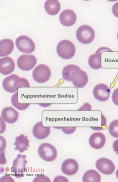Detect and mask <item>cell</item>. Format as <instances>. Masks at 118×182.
I'll use <instances>...</instances> for the list:
<instances>
[{
	"mask_svg": "<svg viewBox=\"0 0 118 182\" xmlns=\"http://www.w3.org/2000/svg\"><path fill=\"white\" fill-rule=\"evenodd\" d=\"M56 50L61 58L64 59H69L74 55L76 48L74 44L71 41L63 40L58 43Z\"/></svg>",
	"mask_w": 118,
	"mask_h": 182,
	"instance_id": "6da1fadb",
	"label": "cell"
},
{
	"mask_svg": "<svg viewBox=\"0 0 118 182\" xmlns=\"http://www.w3.org/2000/svg\"><path fill=\"white\" fill-rule=\"evenodd\" d=\"M76 36L80 43L84 44H88L94 39L95 32L94 29L91 26L84 25L77 29Z\"/></svg>",
	"mask_w": 118,
	"mask_h": 182,
	"instance_id": "7a4b0ae2",
	"label": "cell"
},
{
	"mask_svg": "<svg viewBox=\"0 0 118 182\" xmlns=\"http://www.w3.org/2000/svg\"><path fill=\"white\" fill-rule=\"evenodd\" d=\"M38 152L39 156L46 162H52L55 159L57 156V151L52 145L47 143L41 144L39 146Z\"/></svg>",
	"mask_w": 118,
	"mask_h": 182,
	"instance_id": "3957f363",
	"label": "cell"
},
{
	"mask_svg": "<svg viewBox=\"0 0 118 182\" xmlns=\"http://www.w3.org/2000/svg\"><path fill=\"white\" fill-rule=\"evenodd\" d=\"M34 80L39 83L47 81L51 76V71L48 66L45 64H40L34 69L32 72Z\"/></svg>",
	"mask_w": 118,
	"mask_h": 182,
	"instance_id": "277c9868",
	"label": "cell"
},
{
	"mask_svg": "<svg viewBox=\"0 0 118 182\" xmlns=\"http://www.w3.org/2000/svg\"><path fill=\"white\" fill-rule=\"evenodd\" d=\"M15 44L18 49L24 53H31L35 50L34 43L30 38L26 35L18 36L16 40Z\"/></svg>",
	"mask_w": 118,
	"mask_h": 182,
	"instance_id": "5b68a950",
	"label": "cell"
},
{
	"mask_svg": "<svg viewBox=\"0 0 118 182\" xmlns=\"http://www.w3.org/2000/svg\"><path fill=\"white\" fill-rule=\"evenodd\" d=\"M25 155L18 154L13 161L11 170L16 177L20 178L24 175V173L27 169L26 167L27 161Z\"/></svg>",
	"mask_w": 118,
	"mask_h": 182,
	"instance_id": "8992f818",
	"label": "cell"
},
{
	"mask_svg": "<svg viewBox=\"0 0 118 182\" xmlns=\"http://www.w3.org/2000/svg\"><path fill=\"white\" fill-rule=\"evenodd\" d=\"M37 62L36 58L33 55L23 54L18 59L17 65L21 70L28 71L32 69Z\"/></svg>",
	"mask_w": 118,
	"mask_h": 182,
	"instance_id": "52a82bcc",
	"label": "cell"
},
{
	"mask_svg": "<svg viewBox=\"0 0 118 182\" xmlns=\"http://www.w3.org/2000/svg\"><path fill=\"white\" fill-rule=\"evenodd\" d=\"M92 93L94 98L100 102H105L109 98L111 90L109 87L104 84H99L93 88Z\"/></svg>",
	"mask_w": 118,
	"mask_h": 182,
	"instance_id": "ba28073f",
	"label": "cell"
},
{
	"mask_svg": "<svg viewBox=\"0 0 118 182\" xmlns=\"http://www.w3.org/2000/svg\"><path fill=\"white\" fill-rule=\"evenodd\" d=\"M96 166L100 172L107 175L112 174L115 169L114 163L109 159L104 158L98 159L96 163Z\"/></svg>",
	"mask_w": 118,
	"mask_h": 182,
	"instance_id": "9c48e42d",
	"label": "cell"
},
{
	"mask_svg": "<svg viewBox=\"0 0 118 182\" xmlns=\"http://www.w3.org/2000/svg\"><path fill=\"white\" fill-rule=\"evenodd\" d=\"M71 81L73 85L79 88L84 87L88 81V76L87 73L81 68L75 70L71 76Z\"/></svg>",
	"mask_w": 118,
	"mask_h": 182,
	"instance_id": "30bf717a",
	"label": "cell"
},
{
	"mask_svg": "<svg viewBox=\"0 0 118 182\" xmlns=\"http://www.w3.org/2000/svg\"><path fill=\"white\" fill-rule=\"evenodd\" d=\"M106 51L111 50L107 47H102L97 49L94 54L90 56L88 63L91 68L94 69H98L101 67V53Z\"/></svg>",
	"mask_w": 118,
	"mask_h": 182,
	"instance_id": "8fae6325",
	"label": "cell"
},
{
	"mask_svg": "<svg viewBox=\"0 0 118 182\" xmlns=\"http://www.w3.org/2000/svg\"><path fill=\"white\" fill-rule=\"evenodd\" d=\"M59 20L61 23L65 26L74 25L77 20V15L75 12L70 9H65L60 13Z\"/></svg>",
	"mask_w": 118,
	"mask_h": 182,
	"instance_id": "7c38bea8",
	"label": "cell"
},
{
	"mask_svg": "<svg viewBox=\"0 0 118 182\" xmlns=\"http://www.w3.org/2000/svg\"><path fill=\"white\" fill-rule=\"evenodd\" d=\"M79 165L77 162L74 159L69 158L64 161L61 166L62 173L68 176L75 174L78 171Z\"/></svg>",
	"mask_w": 118,
	"mask_h": 182,
	"instance_id": "4fadbf2b",
	"label": "cell"
},
{
	"mask_svg": "<svg viewBox=\"0 0 118 182\" xmlns=\"http://www.w3.org/2000/svg\"><path fill=\"white\" fill-rule=\"evenodd\" d=\"M105 135L100 132H95L92 134L89 137V143L92 148L99 149L103 147L105 143Z\"/></svg>",
	"mask_w": 118,
	"mask_h": 182,
	"instance_id": "5bb4252c",
	"label": "cell"
},
{
	"mask_svg": "<svg viewBox=\"0 0 118 182\" xmlns=\"http://www.w3.org/2000/svg\"><path fill=\"white\" fill-rule=\"evenodd\" d=\"M1 116L4 121L9 124L15 122L19 117V113L17 111L11 106L4 108L1 112Z\"/></svg>",
	"mask_w": 118,
	"mask_h": 182,
	"instance_id": "9a60e30c",
	"label": "cell"
},
{
	"mask_svg": "<svg viewBox=\"0 0 118 182\" xmlns=\"http://www.w3.org/2000/svg\"><path fill=\"white\" fill-rule=\"evenodd\" d=\"M19 77L18 75L14 74L5 77L2 83L4 89L6 91L10 93L18 91L17 83V80Z\"/></svg>",
	"mask_w": 118,
	"mask_h": 182,
	"instance_id": "2e32d148",
	"label": "cell"
},
{
	"mask_svg": "<svg viewBox=\"0 0 118 182\" xmlns=\"http://www.w3.org/2000/svg\"><path fill=\"white\" fill-rule=\"evenodd\" d=\"M50 132V127L43 126L41 121L36 123L33 126V133L34 136L38 139H42L47 138Z\"/></svg>",
	"mask_w": 118,
	"mask_h": 182,
	"instance_id": "e0dca14e",
	"label": "cell"
},
{
	"mask_svg": "<svg viewBox=\"0 0 118 182\" xmlns=\"http://www.w3.org/2000/svg\"><path fill=\"white\" fill-rule=\"evenodd\" d=\"M15 68V64L13 60L9 57L0 58V73L6 75L11 74Z\"/></svg>",
	"mask_w": 118,
	"mask_h": 182,
	"instance_id": "ac0fdd59",
	"label": "cell"
},
{
	"mask_svg": "<svg viewBox=\"0 0 118 182\" xmlns=\"http://www.w3.org/2000/svg\"><path fill=\"white\" fill-rule=\"evenodd\" d=\"M29 140L27 136L24 134H20L15 138V141L14 145L16 146L15 150H18L20 153L28 150L29 147Z\"/></svg>",
	"mask_w": 118,
	"mask_h": 182,
	"instance_id": "d6986e66",
	"label": "cell"
},
{
	"mask_svg": "<svg viewBox=\"0 0 118 182\" xmlns=\"http://www.w3.org/2000/svg\"><path fill=\"white\" fill-rule=\"evenodd\" d=\"M14 48L13 41L9 39H5L0 41V56L10 54Z\"/></svg>",
	"mask_w": 118,
	"mask_h": 182,
	"instance_id": "ffe728a7",
	"label": "cell"
},
{
	"mask_svg": "<svg viewBox=\"0 0 118 182\" xmlns=\"http://www.w3.org/2000/svg\"><path fill=\"white\" fill-rule=\"evenodd\" d=\"M45 9L48 14L55 15L59 12L61 4L57 0H47L44 5Z\"/></svg>",
	"mask_w": 118,
	"mask_h": 182,
	"instance_id": "44dd1931",
	"label": "cell"
},
{
	"mask_svg": "<svg viewBox=\"0 0 118 182\" xmlns=\"http://www.w3.org/2000/svg\"><path fill=\"white\" fill-rule=\"evenodd\" d=\"M101 176L98 172L94 169L86 171L84 174L82 180L83 182H100Z\"/></svg>",
	"mask_w": 118,
	"mask_h": 182,
	"instance_id": "7402d4cb",
	"label": "cell"
},
{
	"mask_svg": "<svg viewBox=\"0 0 118 182\" xmlns=\"http://www.w3.org/2000/svg\"><path fill=\"white\" fill-rule=\"evenodd\" d=\"M80 69L79 66L74 64H69L63 68L62 75L63 78L68 81H71V76L73 72L76 70Z\"/></svg>",
	"mask_w": 118,
	"mask_h": 182,
	"instance_id": "603a6c76",
	"label": "cell"
},
{
	"mask_svg": "<svg viewBox=\"0 0 118 182\" xmlns=\"http://www.w3.org/2000/svg\"><path fill=\"white\" fill-rule=\"evenodd\" d=\"M11 102L15 107L20 110H23L27 109L29 106V104H20L18 101V92L14 94L11 97Z\"/></svg>",
	"mask_w": 118,
	"mask_h": 182,
	"instance_id": "cb8c5ba5",
	"label": "cell"
},
{
	"mask_svg": "<svg viewBox=\"0 0 118 182\" xmlns=\"http://www.w3.org/2000/svg\"><path fill=\"white\" fill-rule=\"evenodd\" d=\"M110 134L113 137L118 138V119L112 121L110 123L108 128Z\"/></svg>",
	"mask_w": 118,
	"mask_h": 182,
	"instance_id": "d4e9b609",
	"label": "cell"
},
{
	"mask_svg": "<svg viewBox=\"0 0 118 182\" xmlns=\"http://www.w3.org/2000/svg\"><path fill=\"white\" fill-rule=\"evenodd\" d=\"M112 99L113 103L118 106V87L116 88L112 92Z\"/></svg>",
	"mask_w": 118,
	"mask_h": 182,
	"instance_id": "484cf974",
	"label": "cell"
},
{
	"mask_svg": "<svg viewBox=\"0 0 118 182\" xmlns=\"http://www.w3.org/2000/svg\"><path fill=\"white\" fill-rule=\"evenodd\" d=\"M33 182L47 181L50 182V179L47 176L43 175L37 176L34 179Z\"/></svg>",
	"mask_w": 118,
	"mask_h": 182,
	"instance_id": "4316f807",
	"label": "cell"
},
{
	"mask_svg": "<svg viewBox=\"0 0 118 182\" xmlns=\"http://www.w3.org/2000/svg\"><path fill=\"white\" fill-rule=\"evenodd\" d=\"M112 11L114 15L118 18V2L114 4L112 7Z\"/></svg>",
	"mask_w": 118,
	"mask_h": 182,
	"instance_id": "83f0119b",
	"label": "cell"
},
{
	"mask_svg": "<svg viewBox=\"0 0 118 182\" xmlns=\"http://www.w3.org/2000/svg\"><path fill=\"white\" fill-rule=\"evenodd\" d=\"M14 181L13 178H12L10 176H2L1 178L0 181Z\"/></svg>",
	"mask_w": 118,
	"mask_h": 182,
	"instance_id": "f1b7e54d",
	"label": "cell"
},
{
	"mask_svg": "<svg viewBox=\"0 0 118 182\" xmlns=\"http://www.w3.org/2000/svg\"><path fill=\"white\" fill-rule=\"evenodd\" d=\"M112 148L114 151L118 155V139H116L114 141Z\"/></svg>",
	"mask_w": 118,
	"mask_h": 182,
	"instance_id": "f546056e",
	"label": "cell"
},
{
	"mask_svg": "<svg viewBox=\"0 0 118 182\" xmlns=\"http://www.w3.org/2000/svg\"><path fill=\"white\" fill-rule=\"evenodd\" d=\"M116 175L117 177V178L118 179V169H117L116 173Z\"/></svg>",
	"mask_w": 118,
	"mask_h": 182,
	"instance_id": "4dcf8cb0",
	"label": "cell"
},
{
	"mask_svg": "<svg viewBox=\"0 0 118 182\" xmlns=\"http://www.w3.org/2000/svg\"><path fill=\"white\" fill-rule=\"evenodd\" d=\"M117 39H118V32L117 34Z\"/></svg>",
	"mask_w": 118,
	"mask_h": 182,
	"instance_id": "1f68e13d",
	"label": "cell"
}]
</instances>
